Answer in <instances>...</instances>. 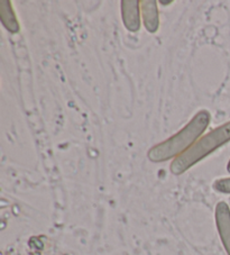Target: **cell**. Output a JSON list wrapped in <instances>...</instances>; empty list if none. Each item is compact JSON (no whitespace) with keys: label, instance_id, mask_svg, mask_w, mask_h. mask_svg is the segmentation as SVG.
<instances>
[{"label":"cell","instance_id":"obj_1","mask_svg":"<svg viewBox=\"0 0 230 255\" xmlns=\"http://www.w3.org/2000/svg\"><path fill=\"white\" fill-rule=\"evenodd\" d=\"M210 121L211 115L209 112L206 109L198 112L178 133L150 147L147 153L148 160L154 163H161L176 159L201 137L203 131L209 126Z\"/></svg>","mask_w":230,"mask_h":255},{"label":"cell","instance_id":"obj_2","mask_svg":"<svg viewBox=\"0 0 230 255\" xmlns=\"http://www.w3.org/2000/svg\"><path fill=\"white\" fill-rule=\"evenodd\" d=\"M230 142V121L212 129L199 138L188 151L176 157L171 163L170 171L174 175H181L199 162L209 156L217 149Z\"/></svg>","mask_w":230,"mask_h":255},{"label":"cell","instance_id":"obj_3","mask_svg":"<svg viewBox=\"0 0 230 255\" xmlns=\"http://www.w3.org/2000/svg\"><path fill=\"white\" fill-rule=\"evenodd\" d=\"M215 218L221 243H223L226 252L230 255V208L225 201H220L217 204Z\"/></svg>","mask_w":230,"mask_h":255},{"label":"cell","instance_id":"obj_4","mask_svg":"<svg viewBox=\"0 0 230 255\" xmlns=\"http://www.w3.org/2000/svg\"><path fill=\"white\" fill-rule=\"evenodd\" d=\"M140 1L138 0H122L121 18L123 26L131 33L138 32L140 28Z\"/></svg>","mask_w":230,"mask_h":255},{"label":"cell","instance_id":"obj_5","mask_svg":"<svg viewBox=\"0 0 230 255\" xmlns=\"http://www.w3.org/2000/svg\"><path fill=\"white\" fill-rule=\"evenodd\" d=\"M141 18L145 28L150 34H155L160 28V16H158L157 1L155 0H144L140 1Z\"/></svg>","mask_w":230,"mask_h":255},{"label":"cell","instance_id":"obj_6","mask_svg":"<svg viewBox=\"0 0 230 255\" xmlns=\"http://www.w3.org/2000/svg\"><path fill=\"white\" fill-rule=\"evenodd\" d=\"M0 18H1V23L8 32L11 34H17L19 32V23L14 9H12L11 1H8V0L0 1Z\"/></svg>","mask_w":230,"mask_h":255},{"label":"cell","instance_id":"obj_7","mask_svg":"<svg viewBox=\"0 0 230 255\" xmlns=\"http://www.w3.org/2000/svg\"><path fill=\"white\" fill-rule=\"evenodd\" d=\"M214 189L217 192L230 195V178L216 180L214 182Z\"/></svg>","mask_w":230,"mask_h":255},{"label":"cell","instance_id":"obj_8","mask_svg":"<svg viewBox=\"0 0 230 255\" xmlns=\"http://www.w3.org/2000/svg\"><path fill=\"white\" fill-rule=\"evenodd\" d=\"M161 3H162V5H170V3H172V1H166V2L161 1Z\"/></svg>","mask_w":230,"mask_h":255},{"label":"cell","instance_id":"obj_9","mask_svg":"<svg viewBox=\"0 0 230 255\" xmlns=\"http://www.w3.org/2000/svg\"><path fill=\"white\" fill-rule=\"evenodd\" d=\"M227 169H228V171L230 172V161H229V163H228V165H227Z\"/></svg>","mask_w":230,"mask_h":255}]
</instances>
